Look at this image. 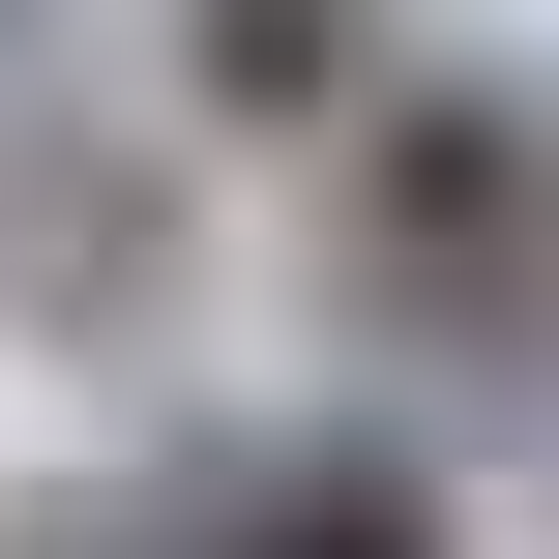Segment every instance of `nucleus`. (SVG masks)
Here are the masks:
<instances>
[{
	"mask_svg": "<svg viewBox=\"0 0 559 559\" xmlns=\"http://www.w3.org/2000/svg\"><path fill=\"white\" fill-rule=\"evenodd\" d=\"M206 559H442V501H413V442H236Z\"/></svg>",
	"mask_w": 559,
	"mask_h": 559,
	"instance_id": "obj_2",
	"label": "nucleus"
},
{
	"mask_svg": "<svg viewBox=\"0 0 559 559\" xmlns=\"http://www.w3.org/2000/svg\"><path fill=\"white\" fill-rule=\"evenodd\" d=\"M354 324L559 383V147L501 118V88H413V118L354 147Z\"/></svg>",
	"mask_w": 559,
	"mask_h": 559,
	"instance_id": "obj_1",
	"label": "nucleus"
},
{
	"mask_svg": "<svg viewBox=\"0 0 559 559\" xmlns=\"http://www.w3.org/2000/svg\"><path fill=\"white\" fill-rule=\"evenodd\" d=\"M177 88H206V118H354V29H295V0H265V29H206Z\"/></svg>",
	"mask_w": 559,
	"mask_h": 559,
	"instance_id": "obj_3",
	"label": "nucleus"
}]
</instances>
